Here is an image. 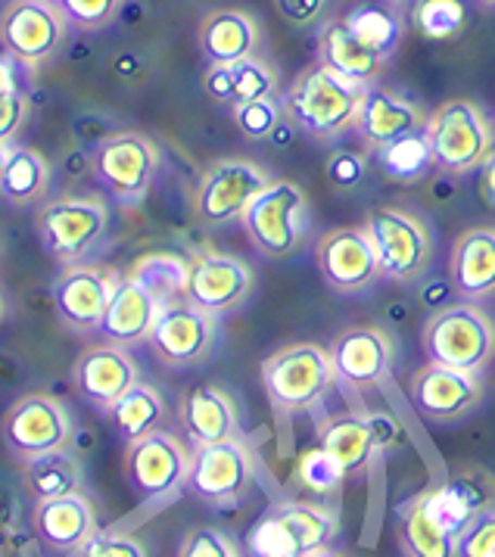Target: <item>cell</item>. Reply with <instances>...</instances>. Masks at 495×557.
Segmentation results:
<instances>
[{
	"mask_svg": "<svg viewBox=\"0 0 495 557\" xmlns=\"http://www.w3.org/2000/svg\"><path fill=\"white\" fill-rule=\"evenodd\" d=\"M371 85L346 78L324 63H315L293 82L281 107L293 125L309 137L331 140L356 128L361 100Z\"/></svg>",
	"mask_w": 495,
	"mask_h": 557,
	"instance_id": "1",
	"label": "cell"
},
{
	"mask_svg": "<svg viewBox=\"0 0 495 557\" xmlns=\"http://www.w3.org/2000/svg\"><path fill=\"white\" fill-rule=\"evenodd\" d=\"M433 169L443 175H471L495 157V128L473 100H446L428 115Z\"/></svg>",
	"mask_w": 495,
	"mask_h": 557,
	"instance_id": "2",
	"label": "cell"
},
{
	"mask_svg": "<svg viewBox=\"0 0 495 557\" xmlns=\"http://www.w3.org/2000/svg\"><path fill=\"white\" fill-rule=\"evenodd\" d=\"M428 361L483 374L495 358V321L480 302H451L424 324Z\"/></svg>",
	"mask_w": 495,
	"mask_h": 557,
	"instance_id": "3",
	"label": "cell"
},
{
	"mask_svg": "<svg viewBox=\"0 0 495 557\" xmlns=\"http://www.w3.org/2000/svg\"><path fill=\"white\" fill-rule=\"evenodd\" d=\"M262 383L277 411H312L337 383L331 352L318 343H293L262 361Z\"/></svg>",
	"mask_w": 495,
	"mask_h": 557,
	"instance_id": "4",
	"label": "cell"
},
{
	"mask_svg": "<svg viewBox=\"0 0 495 557\" xmlns=\"http://www.w3.org/2000/svg\"><path fill=\"white\" fill-rule=\"evenodd\" d=\"M244 231L265 259H290L309 234V197L293 181H271L244 212Z\"/></svg>",
	"mask_w": 495,
	"mask_h": 557,
	"instance_id": "5",
	"label": "cell"
},
{
	"mask_svg": "<svg viewBox=\"0 0 495 557\" xmlns=\"http://www.w3.org/2000/svg\"><path fill=\"white\" fill-rule=\"evenodd\" d=\"M35 227L53 262L82 265L110 231V206L97 197H60L41 206Z\"/></svg>",
	"mask_w": 495,
	"mask_h": 557,
	"instance_id": "6",
	"label": "cell"
},
{
	"mask_svg": "<svg viewBox=\"0 0 495 557\" xmlns=\"http://www.w3.org/2000/svg\"><path fill=\"white\" fill-rule=\"evenodd\" d=\"M364 231L371 237L381 277L393 284H414L433 262L430 227L414 212L399 206H381L368 212Z\"/></svg>",
	"mask_w": 495,
	"mask_h": 557,
	"instance_id": "7",
	"label": "cell"
},
{
	"mask_svg": "<svg viewBox=\"0 0 495 557\" xmlns=\"http://www.w3.org/2000/svg\"><path fill=\"white\" fill-rule=\"evenodd\" d=\"M90 172L119 206H140L157 181L159 147L144 134L115 132L97 144Z\"/></svg>",
	"mask_w": 495,
	"mask_h": 557,
	"instance_id": "8",
	"label": "cell"
},
{
	"mask_svg": "<svg viewBox=\"0 0 495 557\" xmlns=\"http://www.w3.org/2000/svg\"><path fill=\"white\" fill-rule=\"evenodd\" d=\"M69 28L57 0H10L0 13V47L32 72L60 53Z\"/></svg>",
	"mask_w": 495,
	"mask_h": 557,
	"instance_id": "9",
	"label": "cell"
},
{
	"mask_svg": "<svg viewBox=\"0 0 495 557\" xmlns=\"http://www.w3.org/2000/svg\"><path fill=\"white\" fill-rule=\"evenodd\" d=\"M0 440L16 461L41 458L50 451L69 448L72 414L60 399L45 393H28L7 408L0 421Z\"/></svg>",
	"mask_w": 495,
	"mask_h": 557,
	"instance_id": "10",
	"label": "cell"
},
{
	"mask_svg": "<svg viewBox=\"0 0 495 557\" xmlns=\"http://www.w3.org/2000/svg\"><path fill=\"white\" fill-rule=\"evenodd\" d=\"M271 175L252 159L212 162L197 187V215L212 227L240 222L247 206L271 184Z\"/></svg>",
	"mask_w": 495,
	"mask_h": 557,
	"instance_id": "11",
	"label": "cell"
},
{
	"mask_svg": "<svg viewBox=\"0 0 495 557\" xmlns=\"http://www.w3.org/2000/svg\"><path fill=\"white\" fill-rule=\"evenodd\" d=\"M215 339H219V318L197 309L187 299H178L162 306L147 346L165 368H194L212 356Z\"/></svg>",
	"mask_w": 495,
	"mask_h": 557,
	"instance_id": "12",
	"label": "cell"
},
{
	"mask_svg": "<svg viewBox=\"0 0 495 557\" xmlns=\"http://www.w3.org/2000/svg\"><path fill=\"white\" fill-rule=\"evenodd\" d=\"M190 470V451L181 446L178 436L157 430L144 440L128 446L125 455V476L137 498L159 502L175 495L181 486H187Z\"/></svg>",
	"mask_w": 495,
	"mask_h": 557,
	"instance_id": "13",
	"label": "cell"
},
{
	"mask_svg": "<svg viewBox=\"0 0 495 557\" xmlns=\"http://www.w3.org/2000/svg\"><path fill=\"white\" fill-rule=\"evenodd\" d=\"M252 486V455L237 436L212 446H194L187 490L206 505H231Z\"/></svg>",
	"mask_w": 495,
	"mask_h": 557,
	"instance_id": "14",
	"label": "cell"
},
{
	"mask_svg": "<svg viewBox=\"0 0 495 557\" xmlns=\"http://www.w3.org/2000/svg\"><path fill=\"white\" fill-rule=\"evenodd\" d=\"M315 262L327 287L337 293H364L381 281V265L364 224L327 231L315 246Z\"/></svg>",
	"mask_w": 495,
	"mask_h": 557,
	"instance_id": "15",
	"label": "cell"
},
{
	"mask_svg": "<svg viewBox=\"0 0 495 557\" xmlns=\"http://www.w3.org/2000/svg\"><path fill=\"white\" fill-rule=\"evenodd\" d=\"M252 290H256V274L244 259L227 252H200L190 262L184 299L203 312L222 318L227 312H237Z\"/></svg>",
	"mask_w": 495,
	"mask_h": 557,
	"instance_id": "16",
	"label": "cell"
},
{
	"mask_svg": "<svg viewBox=\"0 0 495 557\" xmlns=\"http://www.w3.org/2000/svg\"><path fill=\"white\" fill-rule=\"evenodd\" d=\"M119 274L110 268L97 265H69L53 281V309L63 327L72 334H90L100 327L103 312L113 299Z\"/></svg>",
	"mask_w": 495,
	"mask_h": 557,
	"instance_id": "17",
	"label": "cell"
},
{
	"mask_svg": "<svg viewBox=\"0 0 495 557\" xmlns=\"http://www.w3.org/2000/svg\"><path fill=\"white\" fill-rule=\"evenodd\" d=\"M411 401L430 421H461L483 401V374L428 361L411 377Z\"/></svg>",
	"mask_w": 495,
	"mask_h": 557,
	"instance_id": "18",
	"label": "cell"
},
{
	"mask_svg": "<svg viewBox=\"0 0 495 557\" xmlns=\"http://www.w3.org/2000/svg\"><path fill=\"white\" fill-rule=\"evenodd\" d=\"M331 361L337 380L349 389H371L381 386L383 380L393 371V358H396V343L383 327L359 324V327H346L337 339L331 343Z\"/></svg>",
	"mask_w": 495,
	"mask_h": 557,
	"instance_id": "19",
	"label": "cell"
},
{
	"mask_svg": "<svg viewBox=\"0 0 495 557\" xmlns=\"http://www.w3.org/2000/svg\"><path fill=\"white\" fill-rule=\"evenodd\" d=\"M72 383H75V393L88 405L110 411L137 383L135 358L128 356V349L113 346V343L90 346L72 364Z\"/></svg>",
	"mask_w": 495,
	"mask_h": 557,
	"instance_id": "20",
	"label": "cell"
},
{
	"mask_svg": "<svg viewBox=\"0 0 495 557\" xmlns=\"http://www.w3.org/2000/svg\"><path fill=\"white\" fill-rule=\"evenodd\" d=\"M321 448H327L337 458L346 476H356L374 461V455L393 443L396 424L383 414H339L324 421L321 430Z\"/></svg>",
	"mask_w": 495,
	"mask_h": 557,
	"instance_id": "21",
	"label": "cell"
},
{
	"mask_svg": "<svg viewBox=\"0 0 495 557\" xmlns=\"http://www.w3.org/2000/svg\"><path fill=\"white\" fill-rule=\"evenodd\" d=\"M424 128H428V112L418 103H411L408 97L396 94V90L371 85L364 100H361L359 119H356L352 132L359 134L368 150L378 153L386 144L403 140L408 134L424 132Z\"/></svg>",
	"mask_w": 495,
	"mask_h": 557,
	"instance_id": "22",
	"label": "cell"
},
{
	"mask_svg": "<svg viewBox=\"0 0 495 557\" xmlns=\"http://www.w3.org/2000/svg\"><path fill=\"white\" fill-rule=\"evenodd\" d=\"M159 312H162V302L157 296H150L137 281H132L125 274L115 284L113 299H110V306L103 312L97 334L103 336V343L132 349V346H140V343L150 339Z\"/></svg>",
	"mask_w": 495,
	"mask_h": 557,
	"instance_id": "23",
	"label": "cell"
},
{
	"mask_svg": "<svg viewBox=\"0 0 495 557\" xmlns=\"http://www.w3.org/2000/svg\"><path fill=\"white\" fill-rule=\"evenodd\" d=\"M449 277L455 293L468 302L495 296V227H468L455 240Z\"/></svg>",
	"mask_w": 495,
	"mask_h": 557,
	"instance_id": "24",
	"label": "cell"
},
{
	"mask_svg": "<svg viewBox=\"0 0 495 557\" xmlns=\"http://www.w3.org/2000/svg\"><path fill=\"white\" fill-rule=\"evenodd\" d=\"M35 533L53 552H82V545L97 530V513L82 492L60 495V498H41L35 505Z\"/></svg>",
	"mask_w": 495,
	"mask_h": 557,
	"instance_id": "25",
	"label": "cell"
},
{
	"mask_svg": "<svg viewBox=\"0 0 495 557\" xmlns=\"http://www.w3.org/2000/svg\"><path fill=\"white\" fill-rule=\"evenodd\" d=\"M421 498L451 535H461L480 513L493 508L495 483L490 473H461Z\"/></svg>",
	"mask_w": 495,
	"mask_h": 557,
	"instance_id": "26",
	"label": "cell"
},
{
	"mask_svg": "<svg viewBox=\"0 0 495 557\" xmlns=\"http://www.w3.org/2000/svg\"><path fill=\"white\" fill-rule=\"evenodd\" d=\"M262 45V28L244 10H215L200 23V50L209 66H237Z\"/></svg>",
	"mask_w": 495,
	"mask_h": 557,
	"instance_id": "27",
	"label": "cell"
},
{
	"mask_svg": "<svg viewBox=\"0 0 495 557\" xmlns=\"http://www.w3.org/2000/svg\"><path fill=\"white\" fill-rule=\"evenodd\" d=\"M181 424L194 446H212L237 436V408L219 386H197L181 401Z\"/></svg>",
	"mask_w": 495,
	"mask_h": 557,
	"instance_id": "28",
	"label": "cell"
},
{
	"mask_svg": "<svg viewBox=\"0 0 495 557\" xmlns=\"http://www.w3.org/2000/svg\"><path fill=\"white\" fill-rule=\"evenodd\" d=\"M318 63L331 66L346 78L364 82V85H378L383 66H386L381 53H374L371 47L361 45L343 20H331L321 28V35H318Z\"/></svg>",
	"mask_w": 495,
	"mask_h": 557,
	"instance_id": "29",
	"label": "cell"
},
{
	"mask_svg": "<svg viewBox=\"0 0 495 557\" xmlns=\"http://www.w3.org/2000/svg\"><path fill=\"white\" fill-rule=\"evenodd\" d=\"M343 23L383 60H389L406 41V16L396 0H359L343 13Z\"/></svg>",
	"mask_w": 495,
	"mask_h": 557,
	"instance_id": "30",
	"label": "cell"
},
{
	"mask_svg": "<svg viewBox=\"0 0 495 557\" xmlns=\"http://www.w3.org/2000/svg\"><path fill=\"white\" fill-rule=\"evenodd\" d=\"M399 542L406 557H461L458 535H451L424 505V498H408L399 508Z\"/></svg>",
	"mask_w": 495,
	"mask_h": 557,
	"instance_id": "31",
	"label": "cell"
},
{
	"mask_svg": "<svg viewBox=\"0 0 495 557\" xmlns=\"http://www.w3.org/2000/svg\"><path fill=\"white\" fill-rule=\"evenodd\" d=\"M107 414H110V421L119 430V436L132 446V443L157 433L159 426H162V421H165V401H162V393H159L157 386L137 380L135 386L115 401Z\"/></svg>",
	"mask_w": 495,
	"mask_h": 557,
	"instance_id": "32",
	"label": "cell"
},
{
	"mask_svg": "<svg viewBox=\"0 0 495 557\" xmlns=\"http://www.w3.org/2000/svg\"><path fill=\"white\" fill-rule=\"evenodd\" d=\"M23 476L28 492L41 502V498H60V495H72V492H82L85 483V470L78 465V458L60 448V451H50L41 458H32L23 461Z\"/></svg>",
	"mask_w": 495,
	"mask_h": 557,
	"instance_id": "33",
	"label": "cell"
},
{
	"mask_svg": "<svg viewBox=\"0 0 495 557\" xmlns=\"http://www.w3.org/2000/svg\"><path fill=\"white\" fill-rule=\"evenodd\" d=\"M50 184V165L47 159L32 150V147H10V159L3 169V184H0V200L10 206H32L47 194Z\"/></svg>",
	"mask_w": 495,
	"mask_h": 557,
	"instance_id": "34",
	"label": "cell"
},
{
	"mask_svg": "<svg viewBox=\"0 0 495 557\" xmlns=\"http://www.w3.org/2000/svg\"><path fill=\"white\" fill-rule=\"evenodd\" d=\"M128 277L137 281L150 296H157L162 306H169L187 296L190 262L175 252H147L132 265Z\"/></svg>",
	"mask_w": 495,
	"mask_h": 557,
	"instance_id": "35",
	"label": "cell"
},
{
	"mask_svg": "<svg viewBox=\"0 0 495 557\" xmlns=\"http://www.w3.org/2000/svg\"><path fill=\"white\" fill-rule=\"evenodd\" d=\"M378 169L396 184H418L433 169V150H430L428 128L393 140L378 150Z\"/></svg>",
	"mask_w": 495,
	"mask_h": 557,
	"instance_id": "36",
	"label": "cell"
},
{
	"mask_svg": "<svg viewBox=\"0 0 495 557\" xmlns=\"http://www.w3.org/2000/svg\"><path fill=\"white\" fill-rule=\"evenodd\" d=\"M274 513L296 533L306 555H312L318 548H331V542L339 533L337 513L327 511V505H318V502H287L274 508Z\"/></svg>",
	"mask_w": 495,
	"mask_h": 557,
	"instance_id": "37",
	"label": "cell"
},
{
	"mask_svg": "<svg viewBox=\"0 0 495 557\" xmlns=\"http://www.w3.org/2000/svg\"><path fill=\"white\" fill-rule=\"evenodd\" d=\"M346 480V470L339 465L337 458L327 451V448H312L299 458L296 465V483L299 490L306 492L312 502H327V498H337L339 486Z\"/></svg>",
	"mask_w": 495,
	"mask_h": 557,
	"instance_id": "38",
	"label": "cell"
},
{
	"mask_svg": "<svg viewBox=\"0 0 495 557\" xmlns=\"http://www.w3.org/2000/svg\"><path fill=\"white\" fill-rule=\"evenodd\" d=\"M247 552L249 557H306L296 533L274 511L249 530Z\"/></svg>",
	"mask_w": 495,
	"mask_h": 557,
	"instance_id": "39",
	"label": "cell"
},
{
	"mask_svg": "<svg viewBox=\"0 0 495 557\" xmlns=\"http://www.w3.org/2000/svg\"><path fill=\"white\" fill-rule=\"evenodd\" d=\"M231 78H234L231 110L240 107V103H256V100L277 97V72L259 57H249L244 63L231 66Z\"/></svg>",
	"mask_w": 495,
	"mask_h": 557,
	"instance_id": "40",
	"label": "cell"
},
{
	"mask_svg": "<svg viewBox=\"0 0 495 557\" xmlns=\"http://www.w3.org/2000/svg\"><path fill=\"white\" fill-rule=\"evenodd\" d=\"M411 23L428 38H455L465 28V7L461 0H418L411 10Z\"/></svg>",
	"mask_w": 495,
	"mask_h": 557,
	"instance_id": "41",
	"label": "cell"
},
{
	"mask_svg": "<svg viewBox=\"0 0 495 557\" xmlns=\"http://www.w3.org/2000/svg\"><path fill=\"white\" fill-rule=\"evenodd\" d=\"M72 28L78 32H103L107 25L115 23L122 13L125 0H57Z\"/></svg>",
	"mask_w": 495,
	"mask_h": 557,
	"instance_id": "42",
	"label": "cell"
},
{
	"mask_svg": "<svg viewBox=\"0 0 495 557\" xmlns=\"http://www.w3.org/2000/svg\"><path fill=\"white\" fill-rule=\"evenodd\" d=\"M281 115H284V107H281L277 97L234 107V122H237V128H240V134L247 140H265V137H271V134L277 132V125H281Z\"/></svg>",
	"mask_w": 495,
	"mask_h": 557,
	"instance_id": "43",
	"label": "cell"
},
{
	"mask_svg": "<svg viewBox=\"0 0 495 557\" xmlns=\"http://www.w3.org/2000/svg\"><path fill=\"white\" fill-rule=\"evenodd\" d=\"M461 557H495V508L483 511L465 533L458 535Z\"/></svg>",
	"mask_w": 495,
	"mask_h": 557,
	"instance_id": "44",
	"label": "cell"
},
{
	"mask_svg": "<svg viewBox=\"0 0 495 557\" xmlns=\"http://www.w3.org/2000/svg\"><path fill=\"white\" fill-rule=\"evenodd\" d=\"M178 557H240L237 555V545L227 539L222 530H212V527H200L184 539Z\"/></svg>",
	"mask_w": 495,
	"mask_h": 557,
	"instance_id": "45",
	"label": "cell"
},
{
	"mask_svg": "<svg viewBox=\"0 0 495 557\" xmlns=\"http://www.w3.org/2000/svg\"><path fill=\"white\" fill-rule=\"evenodd\" d=\"M78 557H147V548L135 535L122 533H94L82 545Z\"/></svg>",
	"mask_w": 495,
	"mask_h": 557,
	"instance_id": "46",
	"label": "cell"
},
{
	"mask_svg": "<svg viewBox=\"0 0 495 557\" xmlns=\"http://www.w3.org/2000/svg\"><path fill=\"white\" fill-rule=\"evenodd\" d=\"M28 110H32V103L23 88L0 90V140L3 144H13V137L23 132Z\"/></svg>",
	"mask_w": 495,
	"mask_h": 557,
	"instance_id": "47",
	"label": "cell"
},
{
	"mask_svg": "<svg viewBox=\"0 0 495 557\" xmlns=\"http://www.w3.org/2000/svg\"><path fill=\"white\" fill-rule=\"evenodd\" d=\"M364 175H368V159L361 157V153L339 150V153L327 159V178L334 181V187H339V190L359 187Z\"/></svg>",
	"mask_w": 495,
	"mask_h": 557,
	"instance_id": "48",
	"label": "cell"
},
{
	"mask_svg": "<svg viewBox=\"0 0 495 557\" xmlns=\"http://www.w3.org/2000/svg\"><path fill=\"white\" fill-rule=\"evenodd\" d=\"M277 13L296 28H306V25H315L324 10H327V0H274Z\"/></svg>",
	"mask_w": 495,
	"mask_h": 557,
	"instance_id": "49",
	"label": "cell"
},
{
	"mask_svg": "<svg viewBox=\"0 0 495 557\" xmlns=\"http://www.w3.org/2000/svg\"><path fill=\"white\" fill-rule=\"evenodd\" d=\"M206 94L219 103L231 107V94H234V78H231V66H209L203 78Z\"/></svg>",
	"mask_w": 495,
	"mask_h": 557,
	"instance_id": "50",
	"label": "cell"
},
{
	"mask_svg": "<svg viewBox=\"0 0 495 557\" xmlns=\"http://www.w3.org/2000/svg\"><path fill=\"white\" fill-rule=\"evenodd\" d=\"M23 72H28L23 63H16L7 50L0 53V90L23 88V85H20V75H23Z\"/></svg>",
	"mask_w": 495,
	"mask_h": 557,
	"instance_id": "51",
	"label": "cell"
},
{
	"mask_svg": "<svg viewBox=\"0 0 495 557\" xmlns=\"http://www.w3.org/2000/svg\"><path fill=\"white\" fill-rule=\"evenodd\" d=\"M483 190H486V200L495 206V157L483 165Z\"/></svg>",
	"mask_w": 495,
	"mask_h": 557,
	"instance_id": "52",
	"label": "cell"
},
{
	"mask_svg": "<svg viewBox=\"0 0 495 557\" xmlns=\"http://www.w3.org/2000/svg\"><path fill=\"white\" fill-rule=\"evenodd\" d=\"M10 147L13 144H3L0 140V184H3V169H7V159H10Z\"/></svg>",
	"mask_w": 495,
	"mask_h": 557,
	"instance_id": "53",
	"label": "cell"
},
{
	"mask_svg": "<svg viewBox=\"0 0 495 557\" xmlns=\"http://www.w3.org/2000/svg\"><path fill=\"white\" fill-rule=\"evenodd\" d=\"M306 557H339L337 552H331V548H318V552H312V555Z\"/></svg>",
	"mask_w": 495,
	"mask_h": 557,
	"instance_id": "54",
	"label": "cell"
},
{
	"mask_svg": "<svg viewBox=\"0 0 495 557\" xmlns=\"http://www.w3.org/2000/svg\"><path fill=\"white\" fill-rule=\"evenodd\" d=\"M3 552H7V530L0 527V555H3Z\"/></svg>",
	"mask_w": 495,
	"mask_h": 557,
	"instance_id": "55",
	"label": "cell"
},
{
	"mask_svg": "<svg viewBox=\"0 0 495 557\" xmlns=\"http://www.w3.org/2000/svg\"><path fill=\"white\" fill-rule=\"evenodd\" d=\"M480 3H483V7H495V0H480Z\"/></svg>",
	"mask_w": 495,
	"mask_h": 557,
	"instance_id": "56",
	"label": "cell"
},
{
	"mask_svg": "<svg viewBox=\"0 0 495 557\" xmlns=\"http://www.w3.org/2000/svg\"><path fill=\"white\" fill-rule=\"evenodd\" d=\"M0 321H3V299H0Z\"/></svg>",
	"mask_w": 495,
	"mask_h": 557,
	"instance_id": "57",
	"label": "cell"
},
{
	"mask_svg": "<svg viewBox=\"0 0 495 557\" xmlns=\"http://www.w3.org/2000/svg\"><path fill=\"white\" fill-rule=\"evenodd\" d=\"M396 3H406V0H396Z\"/></svg>",
	"mask_w": 495,
	"mask_h": 557,
	"instance_id": "58",
	"label": "cell"
}]
</instances>
